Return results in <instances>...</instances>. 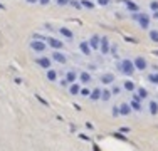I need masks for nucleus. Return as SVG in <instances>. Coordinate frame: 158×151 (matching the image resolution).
Returning <instances> with one entry per match:
<instances>
[{
	"label": "nucleus",
	"mask_w": 158,
	"mask_h": 151,
	"mask_svg": "<svg viewBox=\"0 0 158 151\" xmlns=\"http://www.w3.org/2000/svg\"><path fill=\"white\" fill-rule=\"evenodd\" d=\"M118 67H120V71L123 72L124 76H131L133 72H135V64H133V61H130V59H123Z\"/></svg>",
	"instance_id": "nucleus-1"
},
{
	"label": "nucleus",
	"mask_w": 158,
	"mask_h": 151,
	"mask_svg": "<svg viewBox=\"0 0 158 151\" xmlns=\"http://www.w3.org/2000/svg\"><path fill=\"white\" fill-rule=\"evenodd\" d=\"M133 20H136L141 29H148V25H150V17L146 13H141V12L133 13Z\"/></svg>",
	"instance_id": "nucleus-2"
},
{
	"label": "nucleus",
	"mask_w": 158,
	"mask_h": 151,
	"mask_svg": "<svg viewBox=\"0 0 158 151\" xmlns=\"http://www.w3.org/2000/svg\"><path fill=\"white\" fill-rule=\"evenodd\" d=\"M46 42L44 40H32L30 42V49L32 50H35V52H44L46 50Z\"/></svg>",
	"instance_id": "nucleus-3"
},
{
	"label": "nucleus",
	"mask_w": 158,
	"mask_h": 151,
	"mask_svg": "<svg viewBox=\"0 0 158 151\" xmlns=\"http://www.w3.org/2000/svg\"><path fill=\"white\" fill-rule=\"evenodd\" d=\"M35 64H37V66H40L42 69H47V71H49V69H51L52 61L49 57H39V59H35Z\"/></svg>",
	"instance_id": "nucleus-4"
},
{
	"label": "nucleus",
	"mask_w": 158,
	"mask_h": 151,
	"mask_svg": "<svg viewBox=\"0 0 158 151\" xmlns=\"http://www.w3.org/2000/svg\"><path fill=\"white\" fill-rule=\"evenodd\" d=\"M133 64H135V69H138V71H145L146 67H148V62H146L145 57H136Z\"/></svg>",
	"instance_id": "nucleus-5"
},
{
	"label": "nucleus",
	"mask_w": 158,
	"mask_h": 151,
	"mask_svg": "<svg viewBox=\"0 0 158 151\" xmlns=\"http://www.w3.org/2000/svg\"><path fill=\"white\" fill-rule=\"evenodd\" d=\"M47 44H49L52 49H56V50H59V49H62V47H64V44H62L59 39H54V37H47Z\"/></svg>",
	"instance_id": "nucleus-6"
},
{
	"label": "nucleus",
	"mask_w": 158,
	"mask_h": 151,
	"mask_svg": "<svg viewBox=\"0 0 158 151\" xmlns=\"http://www.w3.org/2000/svg\"><path fill=\"white\" fill-rule=\"evenodd\" d=\"M121 2L126 5V8H128L130 12H133V13L140 12V7H138V4H135V2H131V0H121Z\"/></svg>",
	"instance_id": "nucleus-7"
},
{
	"label": "nucleus",
	"mask_w": 158,
	"mask_h": 151,
	"mask_svg": "<svg viewBox=\"0 0 158 151\" xmlns=\"http://www.w3.org/2000/svg\"><path fill=\"white\" fill-rule=\"evenodd\" d=\"M52 59H54L56 62H59V64H66V62H67V57H66L62 52H57V50L52 52Z\"/></svg>",
	"instance_id": "nucleus-8"
},
{
	"label": "nucleus",
	"mask_w": 158,
	"mask_h": 151,
	"mask_svg": "<svg viewBox=\"0 0 158 151\" xmlns=\"http://www.w3.org/2000/svg\"><path fill=\"white\" fill-rule=\"evenodd\" d=\"M89 46H91V49H99V46H101V37H99V35H96V34H94L93 37L89 39Z\"/></svg>",
	"instance_id": "nucleus-9"
},
{
	"label": "nucleus",
	"mask_w": 158,
	"mask_h": 151,
	"mask_svg": "<svg viewBox=\"0 0 158 151\" xmlns=\"http://www.w3.org/2000/svg\"><path fill=\"white\" fill-rule=\"evenodd\" d=\"M99 50H101L103 54H108V52H109V40H108V37H101V46H99Z\"/></svg>",
	"instance_id": "nucleus-10"
},
{
	"label": "nucleus",
	"mask_w": 158,
	"mask_h": 151,
	"mask_svg": "<svg viewBox=\"0 0 158 151\" xmlns=\"http://www.w3.org/2000/svg\"><path fill=\"white\" fill-rule=\"evenodd\" d=\"M118 108H120V114H121V116H128V114L131 113V106L126 104V102H121Z\"/></svg>",
	"instance_id": "nucleus-11"
},
{
	"label": "nucleus",
	"mask_w": 158,
	"mask_h": 151,
	"mask_svg": "<svg viewBox=\"0 0 158 151\" xmlns=\"http://www.w3.org/2000/svg\"><path fill=\"white\" fill-rule=\"evenodd\" d=\"M59 32H61V35H62V37H66L67 40H73L74 34L71 32V30H69L67 27H61V29H59Z\"/></svg>",
	"instance_id": "nucleus-12"
},
{
	"label": "nucleus",
	"mask_w": 158,
	"mask_h": 151,
	"mask_svg": "<svg viewBox=\"0 0 158 151\" xmlns=\"http://www.w3.org/2000/svg\"><path fill=\"white\" fill-rule=\"evenodd\" d=\"M101 94H103V91L99 87H94L93 91H91V101H101Z\"/></svg>",
	"instance_id": "nucleus-13"
},
{
	"label": "nucleus",
	"mask_w": 158,
	"mask_h": 151,
	"mask_svg": "<svg viewBox=\"0 0 158 151\" xmlns=\"http://www.w3.org/2000/svg\"><path fill=\"white\" fill-rule=\"evenodd\" d=\"M79 50H81L84 55H89V54H91V46H89V42H81V44H79Z\"/></svg>",
	"instance_id": "nucleus-14"
},
{
	"label": "nucleus",
	"mask_w": 158,
	"mask_h": 151,
	"mask_svg": "<svg viewBox=\"0 0 158 151\" xmlns=\"http://www.w3.org/2000/svg\"><path fill=\"white\" fill-rule=\"evenodd\" d=\"M148 108H150V114H151V116H157V114H158V104H157V101H150V102H148Z\"/></svg>",
	"instance_id": "nucleus-15"
},
{
	"label": "nucleus",
	"mask_w": 158,
	"mask_h": 151,
	"mask_svg": "<svg viewBox=\"0 0 158 151\" xmlns=\"http://www.w3.org/2000/svg\"><path fill=\"white\" fill-rule=\"evenodd\" d=\"M77 79V74L74 71H69L67 74H66V82L67 84H74V81Z\"/></svg>",
	"instance_id": "nucleus-16"
},
{
	"label": "nucleus",
	"mask_w": 158,
	"mask_h": 151,
	"mask_svg": "<svg viewBox=\"0 0 158 151\" xmlns=\"http://www.w3.org/2000/svg\"><path fill=\"white\" fill-rule=\"evenodd\" d=\"M113 81H115V76L109 74V72H108V74H103V76H101V82H103V84H111Z\"/></svg>",
	"instance_id": "nucleus-17"
},
{
	"label": "nucleus",
	"mask_w": 158,
	"mask_h": 151,
	"mask_svg": "<svg viewBox=\"0 0 158 151\" xmlns=\"http://www.w3.org/2000/svg\"><path fill=\"white\" fill-rule=\"evenodd\" d=\"M69 92H71V94H73V96H76V94H79V92H81V86H79V84H71V86H69Z\"/></svg>",
	"instance_id": "nucleus-18"
},
{
	"label": "nucleus",
	"mask_w": 158,
	"mask_h": 151,
	"mask_svg": "<svg viewBox=\"0 0 158 151\" xmlns=\"http://www.w3.org/2000/svg\"><path fill=\"white\" fill-rule=\"evenodd\" d=\"M79 79H81V82H82V84H88V82L91 81V74L84 71V72H81V74H79Z\"/></svg>",
	"instance_id": "nucleus-19"
},
{
	"label": "nucleus",
	"mask_w": 158,
	"mask_h": 151,
	"mask_svg": "<svg viewBox=\"0 0 158 151\" xmlns=\"http://www.w3.org/2000/svg\"><path fill=\"white\" fill-rule=\"evenodd\" d=\"M47 79H49V81H52V82H54V81L57 79V72L54 71V69H49V71H47Z\"/></svg>",
	"instance_id": "nucleus-20"
},
{
	"label": "nucleus",
	"mask_w": 158,
	"mask_h": 151,
	"mask_svg": "<svg viewBox=\"0 0 158 151\" xmlns=\"http://www.w3.org/2000/svg\"><path fill=\"white\" fill-rule=\"evenodd\" d=\"M136 94L141 97V99H146V97H148V91H146L145 87H140V89H138V92H136Z\"/></svg>",
	"instance_id": "nucleus-21"
},
{
	"label": "nucleus",
	"mask_w": 158,
	"mask_h": 151,
	"mask_svg": "<svg viewBox=\"0 0 158 151\" xmlns=\"http://www.w3.org/2000/svg\"><path fill=\"white\" fill-rule=\"evenodd\" d=\"M123 86H124V89H126V91H130V92L135 91V84H133L131 81H126V82H124Z\"/></svg>",
	"instance_id": "nucleus-22"
},
{
	"label": "nucleus",
	"mask_w": 158,
	"mask_h": 151,
	"mask_svg": "<svg viewBox=\"0 0 158 151\" xmlns=\"http://www.w3.org/2000/svg\"><path fill=\"white\" fill-rule=\"evenodd\" d=\"M148 81L153 84H158V72H153V74H148Z\"/></svg>",
	"instance_id": "nucleus-23"
},
{
	"label": "nucleus",
	"mask_w": 158,
	"mask_h": 151,
	"mask_svg": "<svg viewBox=\"0 0 158 151\" xmlns=\"http://www.w3.org/2000/svg\"><path fill=\"white\" fill-rule=\"evenodd\" d=\"M109 97H111V91H108V89H104L101 94V101H109Z\"/></svg>",
	"instance_id": "nucleus-24"
},
{
	"label": "nucleus",
	"mask_w": 158,
	"mask_h": 151,
	"mask_svg": "<svg viewBox=\"0 0 158 151\" xmlns=\"http://www.w3.org/2000/svg\"><path fill=\"white\" fill-rule=\"evenodd\" d=\"M81 5L86 8H94V4L93 2H89V0H81Z\"/></svg>",
	"instance_id": "nucleus-25"
},
{
	"label": "nucleus",
	"mask_w": 158,
	"mask_h": 151,
	"mask_svg": "<svg viewBox=\"0 0 158 151\" xmlns=\"http://www.w3.org/2000/svg\"><path fill=\"white\" fill-rule=\"evenodd\" d=\"M150 39L153 42H158V30H150Z\"/></svg>",
	"instance_id": "nucleus-26"
},
{
	"label": "nucleus",
	"mask_w": 158,
	"mask_h": 151,
	"mask_svg": "<svg viewBox=\"0 0 158 151\" xmlns=\"http://www.w3.org/2000/svg\"><path fill=\"white\" fill-rule=\"evenodd\" d=\"M150 8H151L153 12H158V2H157V0H153V2L150 4Z\"/></svg>",
	"instance_id": "nucleus-27"
},
{
	"label": "nucleus",
	"mask_w": 158,
	"mask_h": 151,
	"mask_svg": "<svg viewBox=\"0 0 158 151\" xmlns=\"http://www.w3.org/2000/svg\"><path fill=\"white\" fill-rule=\"evenodd\" d=\"M81 96H91V91L88 87H81Z\"/></svg>",
	"instance_id": "nucleus-28"
},
{
	"label": "nucleus",
	"mask_w": 158,
	"mask_h": 151,
	"mask_svg": "<svg viewBox=\"0 0 158 151\" xmlns=\"http://www.w3.org/2000/svg\"><path fill=\"white\" fill-rule=\"evenodd\" d=\"M57 5H61V7H64V5H69L71 4V0H56Z\"/></svg>",
	"instance_id": "nucleus-29"
},
{
	"label": "nucleus",
	"mask_w": 158,
	"mask_h": 151,
	"mask_svg": "<svg viewBox=\"0 0 158 151\" xmlns=\"http://www.w3.org/2000/svg\"><path fill=\"white\" fill-rule=\"evenodd\" d=\"M131 108L136 109V111H141V104L140 102H135V101H131Z\"/></svg>",
	"instance_id": "nucleus-30"
},
{
	"label": "nucleus",
	"mask_w": 158,
	"mask_h": 151,
	"mask_svg": "<svg viewBox=\"0 0 158 151\" xmlns=\"http://www.w3.org/2000/svg\"><path fill=\"white\" fill-rule=\"evenodd\" d=\"M71 5H73L74 8H81V7H82L81 2H77V0H71Z\"/></svg>",
	"instance_id": "nucleus-31"
},
{
	"label": "nucleus",
	"mask_w": 158,
	"mask_h": 151,
	"mask_svg": "<svg viewBox=\"0 0 158 151\" xmlns=\"http://www.w3.org/2000/svg\"><path fill=\"white\" fill-rule=\"evenodd\" d=\"M109 2H111V0H98V4H99V5H103V7H106V5L109 4Z\"/></svg>",
	"instance_id": "nucleus-32"
},
{
	"label": "nucleus",
	"mask_w": 158,
	"mask_h": 151,
	"mask_svg": "<svg viewBox=\"0 0 158 151\" xmlns=\"http://www.w3.org/2000/svg\"><path fill=\"white\" fill-rule=\"evenodd\" d=\"M131 101H135V102H141L143 99H141V97L138 96V94H133V99H131Z\"/></svg>",
	"instance_id": "nucleus-33"
},
{
	"label": "nucleus",
	"mask_w": 158,
	"mask_h": 151,
	"mask_svg": "<svg viewBox=\"0 0 158 151\" xmlns=\"http://www.w3.org/2000/svg\"><path fill=\"white\" fill-rule=\"evenodd\" d=\"M113 94H118V92H120V87H118V86H113Z\"/></svg>",
	"instance_id": "nucleus-34"
},
{
	"label": "nucleus",
	"mask_w": 158,
	"mask_h": 151,
	"mask_svg": "<svg viewBox=\"0 0 158 151\" xmlns=\"http://www.w3.org/2000/svg\"><path fill=\"white\" fill-rule=\"evenodd\" d=\"M49 2H51V0H39V4H40V5H47Z\"/></svg>",
	"instance_id": "nucleus-35"
},
{
	"label": "nucleus",
	"mask_w": 158,
	"mask_h": 151,
	"mask_svg": "<svg viewBox=\"0 0 158 151\" xmlns=\"http://www.w3.org/2000/svg\"><path fill=\"white\" fill-rule=\"evenodd\" d=\"M27 2H29V4H37L39 0H27Z\"/></svg>",
	"instance_id": "nucleus-36"
},
{
	"label": "nucleus",
	"mask_w": 158,
	"mask_h": 151,
	"mask_svg": "<svg viewBox=\"0 0 158 151\" xmlns=\"http://www.w3.org/2000/svg\"><path fill=\"white\" fill-rule=\"evenodd\" d=\"M153 17H155V19H158V12H155V15H153Z\"/></svg>",
	"instance_id": "nucleus-37"
}]
</instances>
